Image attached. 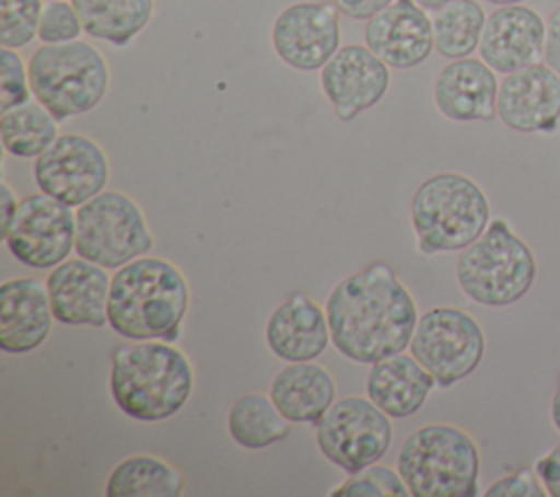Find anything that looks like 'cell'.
<instances>
[{
	"label": "cell",
	"instance_id": "1",
	"mask_svg": "<svg viewBox=\"0 0 560 497\" xmlns=\"http://www.w3.org/2000/svg\"><path fill=\"white\" fill-rule=\"evenodd\" d=\"M324 309L332 346L357 363L402 352L420 317L413 296L385 261H374L339 280Z\"/></svg>",
	"mask_w": 560,
	"mask_h": 497
},
{
	"label": "cell",
	"instance_id": "14",
	"mask_svg": "<svg viewBox=\"0 0 560 497\" xmlns=\"http://www.w3.org/2000/svg\"><path fill=\"white\" fill-rule=\"evenodd\" d=\"M389 66L365 44L341 46L319 72L322 90L343 123L378 105L389 90Z\"/></svg>",
	"mask_w": 560,
	"mask_h": 497
},
{
	"label": "cell",
	"instance_id": "18",
	"mask_svg": "<svg viewBox=\"0 0 560 497\" xmlns=\"http://www.w3.org/2000/svg\"><path fill=\"white\" fill-rule=\"evenodd\" d=\"M109 285L112 276L96 263L81 256L59 263L46 278L55 320L66 326H105Z\"/></svg>",
	"mask_w": 560,
	"mask_h": 497
},
{
	"label": "cell",
	"instance_id": "41",
	"mask_svg": "<svg viewBox=\"0 0 560 497\" xmlns=\"http://www.w3.org/2000/svg\"><path fill=\"white\" fill-rule=\"evenodd\" d=\"M48 2H52V0H48Z\"/></svg>",
	"mask_w": 560,
	"mask_h": 497
},
{
	"label": "cell",
	"instance_id": "26",
	"mask_svg": "<svg viewBox=\"0 0 560 497\" xmlns=\"http://www.w3.org/2000/svg\"><path fill=\"white\" fill-rule=\"evenodd\" d=\"M289 431L291 420L280 414L271 396L258 392L238 396L228 412V434L247 451L267 449L284 440Z\"/></svg>",
	"mask_w": 560,
	"mask_h": 497
},
{
	"label": "cell",
	"instance_id": "12",
	"mask_svg": "<svg viewBox=\"0 0 560 497\" xmlns=\"http://www.w3.org/2000/svg\"><path fill=\"white\" fill-rule=\"evenodd\" d=\"M77 239V215L63 201L33 193L20 199L13 223L2 239L22 265L52 269L68 261Z\"/></svg>",
	"mask_w": 560,
	"mask_h": 497
},
{
	"label": "cell",
	"instance_id": "22",
	"mask_svg": "<svg viewBox=\"0 0 560 497\" xmlns=\"http://www.w3.org/2000/svg\"><path fill=\"white\" fill-rule=\"evenodd\" d=\"M435 385L433 374L411 352H396L372 363L365 390L389 418H409L424 407Z\"/></svg>",
	"mask_w": 560,
	"mask_h": 497
},
{
	"label": "cell",
	"instance_id": "29",
	"mask_svg": "<svg viewBox=\"0 0 560 497\" xmlns=\"http://www.w3.org/2000/svg\"><path fill=\"white\" fill-rule=\"evenodd\" d=\"M42 11V0H0V46H28L37 37Z\"/></svg>",
	"mask_w": 560,
	"mask_h": 497
},
{
	"label": "cell",
	"instance_id": "25",
	"mask_svg": "<svg viewBox=\"0 0 560 497\" xmlns=\"http://www.w3.org/2000/svg\"><path fill=\"white\" fill-rule=\"evenodd\" d=\"M186 477L179 469L155 455H129L120 460L105 484L107 497H179Z\"/></svg>",
	"mask_w": 560,
	"mask_h": 497
},
{
	"label": "cell",
	"instance_id": "34",
	"mask_svg": "<svg viewBox=\"0 0 560 497\" xmlns=\"http://www.w3.org/2000/svg\"><path fill=\"white\" fill-rule=\"evenodd\" d=\"M534 471L540 484L545 486L547 495L560 497V442L536 460Z\"/></svg>",
	"mask_w": 560,
	"mask_h": 497
},
{
	"label": "cell",
	"instance_id": "23",
	"mask_svg": "<svg viewBox=\"0 0 560 497\" xmlns=\"http://www.w3.org/2000/svg\"><path fill=\"white\" fill-rule=\"evenodd\" d=\"M269 396L287 420L315 425L337 401V385L324 366L291 361L273 377Z\"/></svg>",
	"mask_w": 560,
	"mask_h": 497
},
{
	"label": "cell",
	"instance_id": "7",
	"mask_svg": "<svg viewBox=\"0 0 560 497\" xmlns=\"http://www.w3.org/2000/svg\"><path fill=\"white\" fill-rule=\"evenodd\" d=\"M28 81L35 101L61 123L101 105L109 90V66L81 39L42 44L28 59Z\"/></svg>",
	"mask_w": 560,
	"mask_h": 497
},
{
	"label": "cell",
	"instance_id": "3",
	"mask_svg": "<svg viewBox=\"0 0 560 497\" xmlns=\"http://www.w3.org/2000/svg\"><path fill=\"white\" fill-rule=\"evenodd\" d=\"M192 388V366L171 342H131L112 350L109 392L116 407L133 420L160 423L175 416Z\"/></svg>",
	"mask_w": 560,
	"mask_h": 497
},
{
	"label": "cell",
	"instance_id": "33",
	"mask_svg": "<svg viewBox=\"0 0 560 497\" xmlns=\"http://www.w3.org/2000/svg\"><path fill=\"white\" fill-rule=\"evenodd\" d=\"M486 497H547L545 486L540 484L536 471H514L494 479L486 488Z\"/></svg>",
	"mask_w": 560,
	"mask_h": 497
},
{
	"label": "cell",
	"instance_id": "27",
	"mask_svg": "<svg viewBox=\"0 0 560 497\" xmlns=\"http://www.w3.org/2000/svg\"><path fill=\"white\" fill-rule=\"evenodd\" d=\"M57 123L59 120L39 101H26L2 112V147L15 158H37L57 140Z\"/></svg>",
	"mask_w": 560,
	"mask_h": 497
},
{
	"label": "cell",
	"instance_id": "28",
	"mask_svg": "<svg viewBox=\"0 0 560 497\" xmlns=\"http://www.w3.org/2000/svg\"><path fill=\"white\" fill-rule=\"evenodd\" d=\"M486 18L477 0H453L444 4L431 18L435 50L451 61L470 57L479 48Z\"/></svg>",
	"mask_w": 560,
	"mask_h": 497
},
{
	"label": "cell",
	"instance_id": "37",
	"mask_svg": "<svg viewBox=\"0 0 560 497\" xmlns=\"http://www.w3.org/2000/svg\"><path fill=\"white\" fill-rule=\"evenodd\" d=\"M0 195H2L0 206H2V239H4L9 228H11V223H13V217H15V210H18L20 201H18V197L13 195V190H11V186L7 182L0 184Z\"/></svg>",
	"mask_w": 560,
	"mask_h": 497
},
{
	"label": "cell",
	"instance_id": "16",
	"mask_svg": "<svg viewBox=\"0 0 560 497\" xmlns=\"http://www.w3.org/2000/svg\"><path fill=\"white\" fill-rule=\"evenodd\" d=\"M547 22L525 4L497 7L488 18L479 42L481 59L501 74L545 61Z\"/></svg>",
	"mask_w": 560,
	"mask_h": 497
},
{
	"label": "cell",
	"instance_id": "8",
	"mask_svg": "<svg viewBox=\"0 0 560 497\" xmlns=\"http://www.w3.org/2000/svg\"><path fill=\"white\" fill-rule=\"evenodd\" d=\"M74 215V252L105 269H118L153 247V234L140 206L125 193L103 190L81 204Z\"/></svg>",
	"mask_w": 560,
	"mask_h": 497
},
{
	"label": "cell",
	"instance_id": "13",
	"mask_svg": "<svg viewBox=\"0 0 560 497\" xmlns=\"http://www.w3.org/2000/svg\"><path fill=\"white\" fill-rule=\"evenodd\" d=\"M339 9L330 2H295L278 13L271 26L276 55L293 70H322L341 48Z\"/></svg>",
	"mask_w": 560,
	"mask_h": 497
},
{
	"label": "cell",
	"instance_id": "38",
	"mask_svg": "<svg viewBox=\"0 0 560 497\" xmlns=\"http://www.w3.org/2000/svg\"><path fill=\"white\" fill-rule=\"evenodd\" d=\"M549 416L553 427L560 431V374H558V383H556V392L551 396V405H549Z\"/></svg>",
	"mask_w": 560,
	"mask_h": 497
},
{
	"label": "cell",
	"instance_id": "5",
	"mask_svg": "<svg viewBox=\"0 0 560 497\" xmlns=\"http://www.w3.org/2000/svg\"><path fill=\"white\" fill-rule=\"evenodd\" d=\"M479 469L475 440L446 423H429L411 431L396 458V471L413 497H475Z\"/></svg>",
	"mask_w": 560,
	"mask_h": 497
},
{
	"label": "cell",
	"instance_id": "11",
	"mask_svg": "<svg viewBox=\"0 0 560 497\" xmlns=\"http://www.w3.org/2000/svg\"><path fill=\"white\" fill-rule=\"evenodd\" d=\"M33 180L42 193L79 208L105 190L109 160L96 140L83 134H61L35 158Z\"/></svg>",
	"mask_w": 560,
	"mask_h": 497
},
{
	"label": "cell",
	"instance_id": "9",
	"mask_svg": "<svg viewBox=\"0 0 560 497\" xmlns=\"http://www.w3.org/2000/svg\"><path fill=\"white\" fill-rule=\"evenodd\" d=\"M409 352L446 390L470 377L486 352L481 324L457 307H433L418 317Z\"/></svg>",
	"mask_w": 560,
	"mask_h": 497
},
{
	"label": "cell",
	"instance_id": "35",
	"mask_svg": "<svg viewBox=\"0 0 560 497\" xmlns=\"http://www.w3.org/2000/svg\"><path fill=\"white\" fill-rule=\"evenodd\" d=\"M392 2L394 0H332L339 13L350 20H370Z\"/></svg>",
	"mask_w": 560,
	"mask_h": 497
},
{
	"label": "cell",
	"instance_id": "2",
	"mask_svg": "<svg viewBox=\"0 0 560 497\" xmlns=\"http://www.w3.org/2000/svg\"><path fill=\"white\" fill-rule=\"evenodd\" d=\"M188 307L186 276L166 258L144 254L112 276L107 324L129 342L162 339L175 344Z\"/></svg>",
	"mask_w": 560,
	"mask_h": 497
},
{
	"label": "cell",
	"instance_id": "10",
	"mask_svg": "<svg viewBox=\"0 0 560 497\" xmlns=\"http://www.w3.org/2000/svg\"><path fill=\"white\" fill-rule=\"evenodd\" d=\"M392 418L363 396L335 401L315 423L317 449L348 475L376 464L392 447Z\"/></svg>",
	"mask_w": 560,
	"mask_h": 497
},
{
	"label": "cell",
	"instance_id": "19",
	"mask_svg": "<svg viewBox=\"0 0 560 497\" xmlns=\"http://www.w3.org/2000/svg\"><path fill=\"white\" fill-rule=\"evenodd\" d=\"M497 72L475 57L453 59L433 85L438 112L453 123L492 120L497 116Z\"/></svg>",
	"mask_w": 560,
	"mask_h": 497
},
{
	"label": "cell",
	"instance_id": "30",
	"mask_svg": "<svg viewBox=\"0 0 560 497\" xmlns=\"http://www.w3.org/2000/svg\"><path fill=\"white\" fill-rule=\"evenodd\" d=\"M332 497H405L409 488L398 471L381 464H372L359 473L348 475L335 490Z\"/></svg>",
	"mask_w": 560,
	"mask_h": 497
},
{
	"label": "cell",
	"instance_id": "31",
	"mask_svg": "<svg viewBox=\"0 0 560 497\" xmlns=\"http://www.w3.org/2000/svg\"><path fill=\"white\" fill-rule=\"evenodd\" d=\"M85 33L81 18L74 9V4L63 2V0H52L44 4L42 20H39V31L37 37L42 44H66L79 39V35Z\"/></svg>",
	"mask_w": 560,
	"mask_h": 497
},
{
	"label": "cell",
	"instance_id": "36",
	"mask_svg": "<svg viewBox=\"0 0 560 497\" xmlns=\"http://www.w3.org/2000/svg\"><path fill=\"white\" fill-rule=\"evenodd\" d=\"M545 63L560 74V7L547 20V42H545Z\"/></svg>",
	"mask_w": 560,
	"mask_h": 497
},
{
	"label": "cell",
	"instance_id": "17",
	"mask_svg": "<svg viewBox=\"0 0 560 497\" xmlns=\"http://www.w3.org/2000/svg\"><path fill=\"white\" fill-rule=\"evenodd\" d=\"M363 37L372 53L398 70L420 66L435 48L433 20L416 0H394L368 20Z\"/></svg>",
	"mask_w": 560,
	"mask_h": 497
},
{
	"label": "cell",
	"instance_id": "20",
	"mask_svg": "<svg viewBox=\"0 0 560 497\" xmlns=\"http://www.w3.org/2000/svg\"><path fill=\"white\" fill-rule=\"evenodd\" d=\"M52 309L46 282L11 278L0 287V348L24 355L39 348L52 328Z\"/></svg>",
	"mask_w": 560,
	"mask_h": 497
},
{
	"label": "cell",
	"instance_id": "40",
	"mask_svg": "<svg viewBox=\"0 0 560 497\" xmlns=\"http://www.w3.org/2000/svg\"><path fill=\"white\" fill-rule=\"evenodd\" d=\"M490 4H497V7H503V4H521L523 0H486Z\"/></svg>",
	"mask_w": 560,
	"mask_h": 497
},
{
	"label": "cell",
	"instance_id": "24",
	"mask_svg": "<svg viewBox=\"0 0 560 497\" xmlns=\"http://www.w3.org/2000/svg\"><path fill=\"white\" fill-rule=\"evenodd\" d=\"M83 31L116 48H125L151 22L155 0H72Z\"/></svg>",
	"mask_w": 560,
	"mask_h": 497
},
{
	"label": "cell",
	"instance_id": "39",
	"mask_svg": "<svg viewBox=\"0 0 560 497\" xmlns=\"http://www.w3.org/2000/svg\"><path fill=\"white\" fill-rule=\"evenodd\" d=\"M420 7H424L427 11H438V9H442L444 4H448V2H453V0H416Z\"/></svg>",
	"mask_w": 560,
	"mask_h": 497
},
{
	"label": "cell",
	"instance_id": "6",
	"mask_svg": "<svg viewBox=\"0 0 560 497\" xmlns=\"http://www.w3.org/2000/svg\"><path fill=\"white\" fill-rule=\"evenodd\" d=\"M538 274L532 247L497 217L462 250L455 278L466 298L483 307H510L525 298Z\"/></svg>",
	"mask_w": 560,
	"mask_h": 497
},
{
	"label": "cell",
	"instance_id": "15",
	"mask_svg": "<svg viewBox=\"0 0 560 497\" xmlns=\"http://www.w3.org/2000/svg\"><path fill=\"white\" fill-rule=\"evenodd\" d=\"M499 120L518 134H551L560 120V74L534 63L505 74L497 94Z\"/></svg>",
	"mask_w": 560,
	"mask_h": 497
},
{
	"label": "cell",
	"instance_id": "21",
	"mask_svg": "<svg viewBox=\"0 0 560 497\" xmlns=\"http://www.w3.org/2000/svg\"><path fill=\"white\" fill-rule=\"evenodd\" d=\"M269 350L284 361H313L330 344L326 309L308 293L295 291L280 302L265 326Z\"/></svg>",
	"mask_w": 560,
	"mask_h": 497
},
{
	"label": "cell",
	"instance_id": "32",
	"mask_svg": "<svg viewBox=\"0 0 560 497\" xmlns=\"http://www.w3.org/2000/svg\"><path fill=\"white\" fill-rule=\"evenodd\" d=\"M33 94L28 63L13 48L0 50V112H9L28 101Z\"/></svg>",
	"mask_w": 560,
	"mask_h": 497
},
{
	"label": "cell",
	"instance_id": "4",
	"mask_svg": "<svg viewBox=\"0 0 560 497\" xmlns=\"http://www.w3.org/2000/svg\"><path fill=\"white\" fill-rule=\"evenodd\" d=\"M409 215L418 250L424 256L462 252L492 221L483 188L453 171L427 177L411 195Z\"/></svg>",
	"mask_w": 560,
	"mask_h": 497
}]
</instances>
